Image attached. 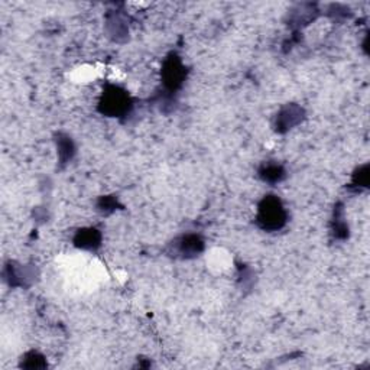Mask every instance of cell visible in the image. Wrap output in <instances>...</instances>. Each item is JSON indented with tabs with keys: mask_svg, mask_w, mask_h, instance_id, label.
Returning a JSON list of instances; mask_svg holds the SVG:
<instances>
[{
	"mask_svg": "<svg viewBox=\"0 0 370 370\" xmlns=\"http://www.w3.org/2000/svg\"><path fill=\"white\" fill-rule=\"evenodd\" d=\"M288 219V210L278 195L268 194L258 203L255 223L260 230L267 233L280 232L286 226Z\"/></svg>",
	"mask_w": 370,
	"mask_h": 370,
	"instance_id": "6da1fadb",
	"label": "cell"
},
{
	"mask_svg": "<svg viewBox=\"0 0 370 370\" xmlns=\"http://www.w3.org/2000/svg\"><path fill=\"white\" fill-rule=\"evenodd\" d=\"M134 109V99L129 95V91L117 84H108L100 95L97 110L112 119H121L127 116Z\"/></svg>",
	"mask_w": 370,
	"mask_h": 370,
	"instance_id": "7a4b0ae2",
	"label": "cell"
},
{
	"mask_svg": "<svg viewBox=\"0 0 370 370\" xmlns=\"http://www.w3.org/2000/svg\"><path fill=\"white\" fill-rule=\"evenodd\" d=\"M187 67L182 61V58L171 52V54L164 60L162 70H161V80L162 86L168 92H177L184 86L185 80H187Z\"/></svg>",
	"mask_w": 370,
	"mask_h": 370,
	"instance_id": "3957f363",
	"label": "cell"
},
{
	"mask_svg": "<svg viewBox=\"0 0 370 370\" xmlns=\"http://www.w3.org/2000/svg\"><path fill=\"white\" fill-rule=\"evenodd\" d=\"M171 254L181 259H195L200 256L204 249L206 242L200 234L197 233H184L173 241L169 245Z\"/></svg>",
	"mask_w": 370,
	"mask_h": 370,
	"instance_id": "277c9868",
	"label": "cell"
},
{
	"mask_svg": "<svg viewBox=\"0 0 370 370\" xmlns=\"http://www.w3.org/2000/svg\"><path fill=\"white\" fill-rule=\"evenodd\" d=\"M304 117H306V112L301 106L289 103L276 113L273 127L278 134H286L288 130L298 126L304 121Z\"/></svg>",
	"mask_w": 370,
	"mask_h": 370,
	"instance_id": "5b68a950",
	"label": "cell"
},
{
	"mask_svg": "<svg viewBox=\"0 0 370 370\" xmlns=\"http://www.w3.org/2000/svg\"><path fill=\"white\" fill-rule=\"evenodd\" d=\"M103 234L97 227H83L78 229L73 237V243L77 249L87 250V252H96L101 247Z\"/></svg>",
	"mask_w": 370,
	"mask_h": 370,
	"instance_id": "8992f818",
	"label": "cell"
},
{
	"mask_svg": "<svg viewBox=\"0 0 370 370\" xmlns=\"http://www.w3.org/2000/svg\"><path fill=\"white\" fill-rule=\"evenodd\" d=\"M258 177L265 184L278 185L286 178V169L278 161H265L258 168Z\"/></svg>",
	"mask_w": 370,
	"mask_h": 370,
	"instance_id": "52a82bcc",
	"label": "cell"
},
{
	"mask_svg": "<svg viewBox=\"0 0 370 370\" xmlns=\"http://www.w3.org/2000/svg\"><path fill=\"white\" fill-rule=\"evenodd\" d=\"M56 143H57V153H58V160L61 165L69 164L73 156L75 155V145L74 140L65 134H58L56 136Z\"/></svg>",
	"mask_w": 370,
	"mask_h": 370,
	"instance_id": "ba28073f",
	"label": "cell"
},
{
	"mask_svg": "<svg viewBox=\"0 0 370 370\" xmlns=\"http://www.w3.org/2000/svg\"><path fill=\"white\" fill-rule=\"evenodd\" d=\"M332 233L338 241H345L349 237V226H347V223L345 221V214H343V210L336 208V211H334Z\"/></svg>",
	"mask_w": 370,
	"mask_h": 370,
	"instance_id": "9c48e42d",
	"label": "cell"
},
{
	"mask_svg": "<svg viewBox=\"0 0 370 370\" xmlns=\"http://www.w3.org/2000/svg\"><path fill=\"white\" fill-rule=\"evenodd\" d=\"M48 366L44 356L39 352H28L22 356L21 359V367L25 369H45Z\"/></svg>",
	"mask_w": 370,
	"mask_h": 370,
	"instance_id": "30bf717a",
	"label": "cell"
},
{
	"mask_svg": "<svg viewBox=\"0 0 370 370\" xmlns=\"http://www.w3.org/2000/svg\"><path fill=\"white\" fill-rule=\"evenodd\" d=\"M352 185L359 190L369 187V165L367 164L359 166L354 171L352 177Z\"/></svg>",
	"mask_w": 370,
	"mask_h": 370,
	"instance_id": "8fae6325",
	"label": "cell"
},
{
	"mask_svg": "<svg viewBox=\"0 0 370 370\" xmlns=\"http://www.w3.org/2000/svg\"><path fill=\"white\" fill-rule=\"evenodd\" d=\"M97 206L103 214H109L119 207V201H117V198L113 195H106V197L100 198Z\"/></svg>",
	"mask_w": 370,
	"mask_h": 370,
	"instance_id": "7c38bea8",
	"label": "cell"
}]
</instances>
